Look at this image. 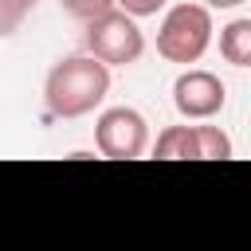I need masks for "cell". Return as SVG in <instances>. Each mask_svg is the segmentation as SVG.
<instances>
[{
  "instance_id": "obj_9",
  "label": "cell",
  "mask_w": 251,
  "mask_h": 251,
  "mask_svg": "<svg viewBox=\"0 0 251 251\" xmlns=\"http://www.w3.org/2000/svg\"><path fill=\"white\" fill-rule=\"evenodd\" d=\"M75 20H94V16H102L106 8H114V0H59Z\"/></svg>"
},
{
  "instance_id": "obj_5",
  "label": "cell",
  "mask_w": 251,
  "mask_h": 251,
  "mask_svg": "<svg viewBox=\"0 0 251 251\" xmlns=\"http://www.w3.org/2000/svg\"><path fill=\"white\" fill-rule=\"evenodd\" d=\"M157 157L165 161H227L231 157V137L216 126H169L157 137Z\"/></svg>"
},
{
  "instance_id": "obj_6",
  "label": "cell",
  "mask_w": 251,
  "mask_h": 251,
  "mask_svg": "<svg viewBox=\"0 0 251 251\" xmlns=\"http://www.w3.org/2000/svg\"><path fill=\"white\" fill-rule=\"evenodd\" d=\"M224 82L212 71H184L173 82V106L180 118H212L224 110Z\"/></svg>"
},
{
  "instance_id": "obj_10",
  "label": "cell",
  "mask_w": 251,
  "mask_h": 251,
  "mask_svg": "<svg viewBox=\"0 0 251 251\" xmlns=\"http://www.w3.org/2000/svg\"><path fill=\"white\" fill-rule=\"evenodd\" d=\"M114 4H122V12L126 16H157L161 8H165V0H114Z\"/></svg>"
},
{
  "instance_id": "obj_2",
  "label": "cell",
  "mask_w": 251,
  "mask_h": 251,
  "mask_svg": "<svg viewBox=\"0 0 251 251\" xmlns=\"http://www.w3.org/2000/svg\"><path fill=\"white\" fill-rule=\"evenodd\" d=\"M212 43V12L204 4H176L161 20L157 51L169 63H196Z\"/></svg>"
},
{
  "instance_id": "obj_7",
  "label": "cell",
  "mask_w": 251,
  "mask_h": 251,
  "mask_svg": "<svg viewBox=\"0 0 251 251\" xmlns=\"http://www.w3.org/2000/svg\"><path fill=\"white\" fill-rule=\"evenodd\" d=\"M220 55L231 67H247L251 63V20H231L220 31Z\"/></svg>"
},
{
  "instance_id": "obj_3",
  "label": "cell",
  "mask_w": 251,
  "mask_h": 251,
  "mask_svg": "<svg viewBox=\"0 0 251 251\" xmlns=\"http://www.w3.org/2000/svg\"><path fill=\"white\" fill-rule=\"evenodd\" d=\"M86 47H90V55H94L98 63H106V67H126V63H137V59H141L145 39H141V27L133 24V16L106 8L102 16L86 20Z\"/></svg>"
},
{
  "instance_id": "obj_4",
  "label": "cell",
  "mask_w": 251,
  "mask_h": 251,
  "mask_svg": "<svg viewBox=\"0 0 251 251\" xmlns=\"http://www.w3.org/2000/svg\"><path fill=\"white\" fill-rule=\"evenodd\" d=\"M94 145H98V153L110 157V161H133V157H141L145 145H149V126H145V118H141L137 110L114 106V110H106V114L98 118V126H94Z\"/></svg>"
},
{
  "instance_id": "obj_8",
  "label": "cell",
  "mask_w": 251,
  "mask_h": 251,
  "mask_svg": "<svg viewBox=\"0 0 251 251\" xmlns=\"http://www.w3.org/2000/svg\"><path fill=\"white\" fill-rule=\"evenodd\" d=\"M31 4H35V0H0V35H12V31L27 20Z\"/></svg>"
},
{
  "instance_id": "obj_1",
  "label": "cell",
  "mask_w": 251,
  "mask_h": 251,
  "mask_svg": "<svg viewBox=\"0 0 251 251\" xmlns=\"http://www.w3.org/2000/svg\"><path fill=\"white\" fill-rule=\"evenodd\" d=\"M110 90V67L90 59H63L47 71L43 102L55 118H82L90 114Z\"/></svg>"
},
{
  "instance_id": "obj_11",
  "label": "cell",
  "mask_w": 251,
  "mask_h": 251,
  "mask_svg": "<svg viewBox=\"0 0 251 251\" xmlns=\"http://www.w3.org/2000/svg\"><path fill=\"white\" fill-rule=\"evenodd\" d=\"M247 0H204V8H239Z\"/></svg>"
}]
</instances>
